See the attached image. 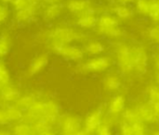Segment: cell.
Instances as JSON below:
<instances>
[{"label":"cell","mask_w":159,"mask_h":135,"mask_svg":"<svg viewBox=\"0 0 159 135\" xmlns=\"http://www.w3.org/2000/svg\"><path fill=\"white\" fill-rule=\"evenodd\" d=\"M37 38L54 53H57L60 48L66 44H84L88 40L87 34L83 31L63 23L57 24L52 28L42 32Z\"/></svg>","instance_id":"6da1fadb"},{"label":"cell","mask_w":159,"mask_h":135,"mask_svg":"<svg viewBox=\"0 0 159 135\" xmlns=\"http://www.w3.org/2000/svg\"><path fill=\"white\" fill-rule=\"evenodd\" d=\"M94 31L97 35L115 43L122 41L126 36V32L120 25V20L114 14L107 11L99 14Z\"/></svg>","instance_id":"7a4b0ae2"},{"label":"cell","mask_w":159,"mask_h":135,"mask_svg":"<svg viewBox=\"0 0 159 135\" xmlns=\"http://www.w3.org/2000/svg\"><path fill=\"white\" fill-rule=\"evenodd\" d=\"M114 54L118 70L122 74L130 75L135 72L131 44L123 41L116 42L114 45Z\"/></svg>","instance_id":"3957f363"},{"label":"cell","mask_w":159,"mask_h":135,"mask_svg":"<svg viewBox=\"0 0 159 135\" xmlns=\"http://www.w3.org/2000/svg\"><path fill=\"white\" fill-rule=\"evenodd\" d=\"M30 114L34 118L56 119L59 114V106L51 101H34L30 108Z\"/></svg>","instance_id":"277c9868"},{"label":"cell","mask_w":159,"mask_h":135,"mask_svg":"<svg viewBox=\"0 0 159 135\" xmlns=\"http://www.w3.org/2000/svg\"><path fill=\"white\" fill-rule=\"evenodd\" d=\"M132 45V57L135 72L139 74H144L149 68L150 57L148 49L142 44H135Z\"/></svg>","instance_id":"5b68a950"},{"label":"cell","mask_w":159,"mask_h":135,"mask_svg":"<svg viewBox=\"0 0 159 135\" xmlns=\"http://www.w3.org/2000/svg\"><path fill=\"white\" fill-rule=\"evenodd\" d=\"M112 57L106 55H101L96 57H91L87 61H85L80 69L84 72L97 73L107 70L112 66Z\"/></svg>","instance_id":"8992f818"},{"label":"cell","mask_w":159,"mask_h":135,"mask_svg":"<svg viewBox=\"0 0 159 135\" xmlns=\"http://www.w3.org/2000/svg\"><path fill=\"white\" fill-rule=\"evenodd\" d=\"M63 6L68 13L74 17L87 12H96L101 14L100 10L91 0H66Z\"/></svg>","instance_id":"52a82bcc"},{"label":"cell","mask_w":159,"mask_h":135,"mask_svg":"<svg viewBox=\"0 0 159 135\" xmlns=\"http://www.w3.org/2000/svg\"><path fill=\"white\" fill-rule=\"evenodd\" d=\"M56 54H58L63 59L73 62H77L82 60L86 55L83 46L79 45L78 44H66L61 48H60Z\"/></svg>","instance_id":"ba28073f"},{"label":"cell","mask_w":159,"mask_h":135,"mask_svg":"<svg viewBox=\"0 0 159 135\" xmlns=\"http://www.w3.org/2000/svg\"><path fill=\"white\" fill-rule=\"evenodd\" d=\"M108 7L109 8H107L105 11L114 14L120 21L130 20L136 15L133 6H131L130 5H123L116 2Z\"/></svg>","instance_id":"9c48e42d"},{"label":"cell","mask_w":159,"mask_h":135,"mask_svg":"<svg viewBox=\"0 0 159 135\" xmlns=\"http://www.w3.org/2000/svg\"><path fill=\"white\" fill-rule=\"evenodd\" d=\"M98 16L99 14L96 12H87L75 17V23L76 27L83 32L94 30L97 24Z\"/></svg>","instance_id":"30bf717a"},{"label":"cell","mask_w":159,"mask_h":135,"mask_svg":"<svg viewBox=\"0 0 159 135\" xmlns=\"http://www.w3.org/2000/svg\"><path fill=\"white\" fill-rule=\"evenodd\" d=\"M49 62V56L48 53H40L36 55L29 64L27 73L29 76H34L41 72Z\"/></svg>","instance_id":"8fae6325"},{"label":"cell","mask_w":159,"mask_h":135,"mask_svg":"<svg viewBox=\"0 0 159 135\" xmlns=\"http://www.w3.org/2000/svg\"><path fill=\"white\" fill-rule=\"evenodd\" d=\"M86 55L96 57L103 55L106 50V44L100 39H88L83 45Z\"/></svg>","instance_id":"7c38bea8"},{"label":"cell","mask_w":159,"mask_h":135,"mask_svg":"<svg viewBox=\"0 0 159 135\" xmlns=\"http://www.w3.org/2000/svg\"><path fill=\"white\" fill-rule=\"evenodd\" d=\"M133 109L137 115L138 120L141 122H156L159 120L153 107L150 104L149 105H138Z\"/></svg>","instance_id":"4fadbf2b"},{"label":"cell","mask_w":159,"mask_h":135,"mask_svg":"<svg viewBox=\"0 0 159 135\" xmlns=\"http://www.w3.org/2000/svg\"><path fill=\"white\" fill-rule=\"evenodd\" d=\"M64 10V6L62 4H52V5H46L43 9L42 16L44 20L47 22H53L59 19Z\"/></svg>","instance_id":"5bb4252c"},{"label":"cell","mask_w":159,"mask_h":135,"mask_svg":"<svg viewBox=\"0 0 159 135\" xmlns=\"http://www.w3.org/2000/svg\"><path fill=\"white\" fill-rule=\"evenodd\" d=\"M42 0H13L11 6L13 10H25L38 13Z\"/></svg>","instance_id":"9a60e30c"},{"label":"cell","mask_w":159,"mask_h":135,"mask_svg":"<svg viewBox=\"0 0 159 135\" xmlns=\"http://www.w3.org/2000/svg\"><path fill=\"white\" fill-rule=\"evenodd\" d=\"M102 108H99L95 111L91 112L87 120H86V132L89 134L93 132H95L102 123Z\"/></svg>","instance_id":"2e32d148"},{"label":"cell","mask_w":159,"mask_h":135,"mask_svg":"<svg viewBox=\"0 0 159 135\" xmlns=\"http://www.w3.org/2000/svg\"><path fill=\"white\" fill-rule=\"evenodd\" d=\"M13 44L12 34L8 30L0 32V61L4 59L10 52Z\"/></svg>","instance_id":"e0dca14e"},{"label":"cell","mask_w":159,"mask_h":135,"mask_svg":"<svg viewBox=\"0 0 159 135\" xmlns=\"http://www.w3.org/2000/svg\"><path fill=\"white\" fill-rule=\"evenodd\" d=\"M21 118V113L20 110L12 107L0 108V123L7 124L11 121L18 120Z\"/></svg>","instance_id":"ac0fdd59"},{"label":"cell","mask_w":159,"mask_h":135,"mask_svg":"<svg viewBox=\"0 0 159 135\" xmlns=\"http://www.w3.org/2000/svg\"><path fill=\"white\" fill-rule=\"evenodd\" d=\"M121 134L122 135H144L145 128L143 122L129 123L124 121L121 124Z\"/></svg>","instance_id":"d6986e66"},{"label":"cell","mask_w":159,"mask_h":135,"mask_svg":"<svg viewBox=\"0 0 159 135\" xmlns=\"http://www.w3.org/2000/svg\"><path fill=\"white\" fill-rule=\"evenodd\" d=\"M103 88L110 93H115L117 92L121 86H122V81L119 75L116 73H110L108 74L102 82Z\"/></svg>","instance_id":"ffe728a7"},{"label":"cell","mask_w":159,"mask_h":135,"mask_svg":"<svg viewBox=\"0 0 159 135\" xmlns=\"http://www.w3.org/2000/svg\"><path fill=\"white\" fill-rule=\"evenodd\" d=\"M126 98L123 95H116L110 102L108 107V113L112 116H116L122 113L125 109Z\"/></svg>","instance_id":"44dd1931"},{"label":"cell","mask_w":159,"mask_h":135,"mask_svg":"<svg viewBox=\"0 0 159 135\" xmlns=\"http://www.w3.org/2000/svg\"><path fill=\"white\" fill-rule=\"evenodd\" d=\"M61 126L65 135L76 133L80 128V120L75 116H67L63 119Z\"/></svg>","instance_id":"7402d4cb"},{"label":"cell","mask_w":159,"mask_h":135,"mask_svg":"<svg viewBox=\"0 0 159 135\" xmlns=\"http://www.w3.org/2000/svg\"><path fill=\"white\" fill-rule=\"evenodd\" d=\"M0 95L5 102H13L19 99L20 93L15 86H13L10 83H7L1 87Z\"/></svg>","instance_id":"603a6c76"},{"label":"cell","mask_w":159,"mask_h":135,"mask_svg":"<svg viewBox=\"0 0 159 135\" xmlns=\"http://www.w3.org/2000/svg\"><path fill=\"white\" fill-rule=\"evenodd\" d=\"M153 3H154V0H135L133 4L135 14L141 17L148 18Z\"/></svg>","instance_id":"cb8c5ba5"},{"label":"cell","mask_w":159,"mask_h":135,"mask_svg":"<svg viewBox=\"0 0 159 135\" xmlns=\"http://www.w3.org/2000/svg\"><path fill=\"white\" fill-rule=\"evenodd\" d=\"M146 37L152 44L159 47V24H153L147 29Z\"/></svg>","instance_id":"d4e9b609"},{"label":"cell","mask_w":159,"mask_h":135,"mask_svg":"<svg viewBox=\"0 0 159 135\" xmlns=\"http://www.w3.org/2000/svg\"><path fill=\"white\" fill-rule=\"evenodd\" d=\"M146 95L150 105H155L159 103V85L157 84L149 86Z\"/></svg>","instance_id":"484cf974"},{"label":"cell","mask_w":159,"mask_h":135,"mask_svg":"<svg viewBox=\"0 0 159 135\" xmlns=\"http://www.w3.org/2000/svg\"><path fill=\"white\" fill-rule=\"evenodd\" d=\"M17 101H18V106L21 109L28 110L35 101V96H34L33 95H26L24 96H20Z\"/></svg>","instance_id":"4316f807"},{"label":"cell","mask_w":159,"mask_h":135,"mask_svg":"<svg viewBox=\"0 0 159 135\" xmlns=\"http://www.w3.org/2000/svg\"><path fill=\"white\" fill-rule=\"evenodd\" d=\"M148 19L154 23V24H159V1L154 0L151 11L149 13Z\"/></svg>","instance_id":"83f0119b"},{"label":"cell","mask_w":159,"mask_h":135,"mask_svg":"<svg viewBox=\"0 0 159 135\" xmlns=\"http://www.w3.org/2000/svg\"><path fill=\"white\" fill-rule=\"evenodd\" d=\"M10 74L7 67L0 61V87L9 83Z\"/></svg>","instance_id":"f1b7e54d"},{"label":"cell","mask_w":159,"mask_h":135,"mask_svg":"<svg viewBox=\"0 0 159 135\" xmlns=\"http://www.w3.org/2000/svg\"><path fill=\"white\" fill-rule=\"evenodd\" d=\"M10 17V11L7 5L0 2V26L6 24Z\"/></svg>","instance_id":"f546056e"},{"label":"cell","mask_w":159,"mask_h":135,"mask_svg":"<svg viewBox=\"0 0 159 135\" xmlns=\"http://www.w3.org/2000/svg\"><path fill=\"white\" fill-rule=\"evenodd\" d=\"M16 135H34V131L26 125H20L16 128L15 131Z\"/></svg>","instance_id":"4dcf8cb0"},{"label":"cell","mask_w":159,"mask_h":135,"mask_svg":"<svg viewBox=\"0 0 159 135\" xmlns=\"http://www.w3.org/2000/svg\"><path fill=\"white\" fill-rule=\"evenodd\" d=\"M98 135H112L108 125H101L98 129Z\"/></svg>","instance_id":"1f68e13d"},{"label":"cell","mask_w":159,"mask_h":135,"mask_svg":"<svg viewBox=\"0 0 159 135\" xmlns=\"http://www.w3.org/2000/svg\"><path fill=\"white\" fill-rule=\"evenodd\" d=\"M154 65L159 72V50L156 53V55L154 57Z\"/></svg>","instance_id":"d6a6232c"},{"label":"cell","mask_w":159,"mask_h":135,"mask_svg":"<svg viewBox=\"0 0 159 135\" xmlns=\"http://www.w3.org/2000/svg\"><path fill=\"white\" fill-rule=\"evenodd\" d=\"M63 0H42V3L46 5H52V4H62Z\"/></svg>","instance_id":"836d02e7"},{"label":"cell","mask_w":159,"mask_h":135,"mask_svg":"<svg viewBox=\"0 0 159 135\" xmlns=\"http://www.w3.org/2000/svg\"><path fill=\"white\" fill-rule=\"evenodd\" d=\"M117 3L119 4H123V5H133L135 0H116Z\"/></svg>","instance_id":"e575fe53"},{"label":"cell","mask_w":159,"mask_h":135,"mask_svg":"<svg viewBox=\"0 0 159 135\" xmlns=\"http://www.w3.org/2000/svg\"><path fill=\"white\" fill-rule=\"evenodd\" d=\"M151 106L153 107V108H154V110H155V112H156V114H157V118L159 119V103H157V104H155V105H151Z\"/></svg>","instance_id":"d590c367"},{"label":"cell","mask_w":159,"mask_h":135,"mask_svg":"<svg viewBox=\"0 0 159 135\" xmlns=\"http://www.w3.org/2000/svg\"><path fill=\"white\" fill-rule=\"evenodd\" d=\"M66 135H89V133H87L86 131H83V132H76V133H74L66 134Z\"/></svg>","instance_id":"8d00e7d4"},{"label":"cell","mask_w":159,"mask_h":135,"mask_svg":"<svg viewBox=\"0 0 159 135\" xmlns=\"http://www.w3.org/2000/svg\"><path fill=\"white\" fill-rule=\"evenodd\" d=\"M0 2L7 6V5H11L12 2H13V0H0Z\"/></svg>","instance_id":"74e56055"},{"label":"cell","mask_w":159,"mask_h":135,"mask_svg":"<svg viewBox=\"0 0 159 135\" xmlns=\"http://www.w3.org/2000/svg\"><path fill=\"white\" fill-rule=\"evenodd\" d=\"M40 135H54V134H53V133H49V132L48 131V132H45V133H40Z\"/></svg>","instance_id":"f35d334b"},{"label":"cell","mask_w":159,"mask_h":135,"mask_svg":"<svg viewBox=\"0 0 159 135\" xmlns=\"http://www.w3.org/2000/svg\"><path fill=\"white\" fill-rule=\"evenodd\" d=\"M0 135H10L9 133H6V132H3V131H0Z\"/></svg>","instance_id":"ab89813d"},{"label":"cell","mask_w":159,"mask_h":135,"mask_svg":"<svg viewBox=\"0 0 159 135\" xmlns=\"http://www.w3.org/2000/svg\"><path fill=\"white\" fill-rule=\"evenodd\" d=\"M157 85H159V72L157 75Z\"/></svg>","instance_id":"60d3db41"},{"label":"cell","mask_w":159,"mask_h":135,"mask_svg":"<svg viewBox=\"0 0 159 135\" xmlns=\"http://www.w3.org/2000/svg\"><path fill=\"white\" fill-rule=\"evenodd\" d=\"M155 135H159V131H158V132H157V133H155Z\"/></svg>","instance_id":"b9f144b4"},{"label":"cell","mask_w":159,"mask_h":135,"mask_svg":"<svg viewBox=\"0 0 159 135\" xmlns=\"http://www.w3.org/2000/svg\"><path fill=\"white\" fill-rule=\"evenodd\" d=\"M0 90H1V87H0Z\"/></svg>","instance_id":"7bdbcfd3"},{"label":"cell","mask_w":159,"mask_h":135,"mask_svg":"<svg viewBox=\"0 0 159 135\" xmlns=\"http://www.w3.org/2000/svg\"><path fill=\"white\" fill-rule=\"evenodd\" d=\"M158 1H159V0H158Z\"/></svg>","instance_id":"ee69618b"}]
</instances>
